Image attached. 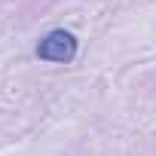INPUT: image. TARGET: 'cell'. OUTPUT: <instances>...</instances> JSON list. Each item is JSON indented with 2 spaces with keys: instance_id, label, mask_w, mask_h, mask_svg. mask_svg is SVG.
Wrapping results in <instances>:
<instances>
[{
  "instance_id": "obj_1",
  "label": "cell",
  "mask_w": 156,
  "mask_h": 156,
  "mask_svg": "<svg viewBox=\"0 0 156 156\" xmlns=\"http://www.w3.org/2000/svg\"><path fill=\"white\" fill-rule=\"evenodd\" d=\"M76 55V37L64 28L49 31L40 43H37V58L40 61H52V64H67Z\"/></svg>"
}]
</instances>
